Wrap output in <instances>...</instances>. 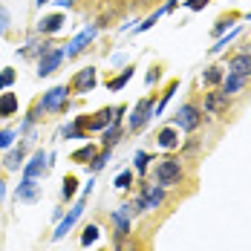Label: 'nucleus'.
I'll return each mask as SVG.
<instances>
[{
  "label": "nucleus",
  "mask_w": 251,
  "mask_h": 251,
  "mask_svg": "<svg viewBox=\"0 0 251 251\" xmlns=\"http://www.w3.org/2000/svg\"><path fill=\"white\" fill-rule=\"evenodd\" d=\"M153 182L159 188H171V185H179L182 182V165L176 159H162L156 168H153Z\"/></svg>",
  "instance_id": "f257e3e1"
},
{
  "label": "nucleus",
  "mask_w": 251,
  "mask_h": 251,
  "mask_svg": "<svg viewBox=\"0 0 251 251\" xmlns=\"http://www.w3.org/2000/svg\"><path fill=\"white\" fill-rule=\"evenodd\" d=\"M200 125H202V116H200V107L197 104H182L179 113L174 116V127L185 130V133H194Z\"/></svg>",
  "instance_id": "f03ea898"
},
{
  "label": "nucleus",
  "mask_w": 251,
  "mask_h": 251,
  "mask_svg": "<svg viewBox=\"0 0 251 251\" xmlns=\"http://www.w3.org/2000/svg\"><path fill=\"white\" fill-rule=\"evenodd\" d=\"M153 116V101L151 99H139V104L130 110V119H127V127L136 133V130H142V127L151 122Z\"/></svg>",
  "instance_id": "7ed1b4c3"
},
{
  "label": "nucleus",
  "mask_w": 251,
  "mask_h": 251,
  "mask_svg": "<svg viewBox=\"0 0 251 251\" xmlns=\"http://www.w3.org/2000/svg\"><path fill=\"white\" fill-rule=\"evenodd\" d=\"M67 101H70V87H52L50 93H44V99H41V110L58 113V110L67 107Z\"/></svg>",
  "instance_id": "20e7f679"
},
{
  "label": "nucleus",
  "mask_w": 251,
  "mask_h": 251,
  "mask_svg": "<svg viewBox=\"0 0 251 251\" xmlns=\"http://www.w3.org/2000/svg\"><path fill=\"white\" fill-rule=\"evenodd\" d=\"M64 55H67V50H47L44 55H41V64H38V75L41 78H47V75H52L58 67H61V61H64Z\"/></svg>",
  "instance_id": "39448f33"
},
{
  "label": "nucleus",
  "mask_w": 251,
  "mask_h": 251,
  "mask_svg": "<svg viewBox=\"0 0 251 251\" xmlns=\"http://www.w3.org/2000/svg\"><path fill=\"white\" fill-rule=\"evenodd\" d=\"M84 200H87V197H81V200H78L75 205H73V208H70V214H67V217H64V220L58 223L55 234H52V240H64V237L70 234V228H73V226L78 223V217H81V211H84Z\"/></svg>",
  "instance_id": "423d86ee"
},
{
  "label": "nucleus",
  "mask_w": 251,
  "mask_h": 251,
  "mask_svg": "<svg viewBox=\"0 0 251 251\" xmlns=\"http://www.w3.org/2000/svg\"><path fill=\"white\" fill-rule=\"evenodd\" d=\"M50 168V162H47V153L44 151H38L29 162H26V168H24V179H41L44 176V171Z\"/></svg>",
  "instance_id": "0eeeda50"
},
{
  "label": "nucleus",
  "mask_w": 251,
  "mask_h": 251,
  "mask_svg": "<svg viewBox=\"0 0 251 251\" xmlns=\"http://www.w3.org/2000/svg\"><path fill=\"white\" fill-rule=\"evenodd\" d=\"M96 81H99L96 67H84V70H78V75L73 78V90H75V93H90V90L96 87Z\"/></svg>",
  "instance_id": "6e6552de"
},
{
  "label": "nucleus",
  "mask_w": 251,
  "mask_h": 251,
  "mask_svg": "<svg viewBox=\"0 0 251 251\" xmlns=\"http://www.w3.org/2000/svg\"><path fill=\"white\" fill-rule=\"evenodd\" d=\"M205 113H211V116L228 113V96L223 90L220 93H205Z\"/></svg>",
  "instance_id": "1a4fd4ad"
},
{
  "label": "nucleus",
  "mask_w": 251,
  "mask_h": 251,
  "mask_svg": "<svg viewBox=\"0 0 251 251\" xmlns=\"http://www.w3.org/2000/svg\"><path fill=\"white\" fill-rule=\"evenodd\" d=\"M96 32H99V26H90V29H84L81 35H75V41L67 47V58H75V55H81V52H84V47L96 38Z\"/></svg>",
  "instance_id": "9d476101"
},
{
  "label": "nucleus",
  "mask_w": 251,
  "mask_h": 251,
  "mask_svg": "<svg viewBox=\"0 0 251 251\" xmlns=\"http://www.w3.org/2000/svg\"><path fill=\"white\" fill-rule=\"evenodd\" d=\"M228 73H237V75L251 78V52H240L228 61Z\"/></svg>",
  "instance_id": "9b49d317"
},
{
  "label": "nucleus",
  "mask_w": 251,
  "mask_h": 251,
  "mask_svg": "<svg viewBox=\"0 0 251 251\" xmlns=\"http://www.w3.org/2000/svg\"><path fill=\"white\" fill-rule=\"evenodd\" d=\"M142 200L148 205V211H151V208H159V205L165 202V188H159V185H145V188H142Z\"/></svg>",
  "instance_id": "f8f14e48"
},
{
  "label": "nucleus",
  "mask_w": 251,
  "mask_h": 251,
  "mask_svg": "<svg viewBox=\"0 0 251 251\" xmlns=\"http://www.w3.org/2000/svg\"><path fill=\"white\" fill-rule=\"evenodd\" d=\"M246 81H249L246 75H237V73H226V78H223V93H226L228 99H231V96H237V93H240V90L246 87Z\"/></svg>",
  "instance_id": "ddd939ff"
},
{
  "label": "nucleus",
  "mask_w": 251,
  "mask_h": 251,
  "mask_svg": "<svg viewBox=\"0 0 251 251\" xmlns=\"http://www.w3.org/2000/svg\"><path fill=\"white\" fill-rule=\"evenodd\" d=\"M122 113H125V107H116V110H110V107H107V110H101L99 116L90 122V127H93V130H101V127H107L110 122H116Z\"/></svg>",
  "instance_id": "4468645a"
},
{
  "label": "nucleus",
  "mask_w": 251,
  "mask_h": 251,
  "mask_svg": "<svg viewBox=\"0 0 251 251\" xmlns=\"http://www.w3.org/2000/svg\"><path fill=\"white\" fill-rule=\"evenodd\" d=\"M61 26H64V15H47V18L38 21V32L41 35H55Z\"/></svg>",
  "instance_id": "2eb2a0df"
},
{
  "label": "nucleus",
  "mask_w": 251,
  "mask_h": 251,
  "mask_svg": "<svg viewBox=\"0 0 251 251\" xmlns=\"http://www.w3.org/2000/svg\"><path fill=\"white\" fill-rule=\"evenodd\" d=\"M113 226H116V237H125L130 231V205H125L122 211L113 214Z\"/></svg>",
  "instance_id": "dca6fc26"
},
{
  "label": "nucleus",
  "mask_w": 251,
  "mask_h": 251,
  "mask_svg": "<svg viewBox=\"0 0 251 251\" xmlns=\"http://www.w3.org/2000/svg\"><path fill=\"white\" fill-rule=\"evenodd\" d=\"M156 142H159V148H165V151H174L176 145H179V136H176L174 127H165V130H159Z\"/></svg>",
  "instance_id": "f3484780"
},
{
  "label": "nucleus",
  "mask_w": 251,
  "mask_h": 251,
  "mask_svg": "<svg viewBox=\"0 0 251 251\" xmlns=\"http://www.w3.org/2000/svg\"><path fill=\"white\" fill-rule=\"evenodd\" d=\"M35 197H38V179H24L21 188H18V200L32 202Z\"/></svg>",
  "instance_id": "a211bd4d"
},
{
  "label": "nucleus",
  "mask_w": 251,
  "mask_h": 251,
  "mask_svg": "<svg viewBox=\"0 0 251 251\" xmlns=\"http://www.w3.org/2000/svg\"><path fill=\"white\" fill-rule=\"evenodd\" d=\"M18 113V99H15V93H3L0 96V119L3 116H15Z\"/></svg>",
  "instance_id": "6ab92c4d"
},
{
  "label": "nucleus",
  "mask_w": 251,
  "mask_h": 251,
  "mask_svg": "<svg viewBox=\"0 0 251 251\" xmlns=\"http://www.w3.org/2000/svg\"><path fill=\"white\" fill-rule=\"evenodd\" d=\"M223 78H226V73H223L220 67H208V70L202 73V84H205V87H217V84H223Z\"/></svg>",
  "instance_id": "aec40b11"
},
{
  "label": "nucleus",
  "mask_w": 251,
  "mask_h": 251,
  "mask_svg": "<svg viewBox=\"0 0 251 251\" xmlns=\"http://www.w3.org/2000/svg\"><path fill=\"white\" fill-rule=\"evenodd\" d=\"M21 162H24V148H15V151L6 156V162H3V165H6V171H18V168H21Z\"/></svg>",
  "instance_id": "412c9836"
},
{
  "label": "nucleus",
  "mask_w": 251,
  "mask_h": 251,
  "mask_svg": "<svg viewBox=\"0 0 251 251\" xmlns=\"http://www.w3.org/2000/svg\"><path fill=\"white\" fill-rule=\"evenodd\" d=\"M116 251H139V243L133 237H116Z\"/></svg>",
  "instance_id": "4be33fe9"
},
{
  "label": "nucleus",
  "mask_w": 251,
  "mask_h": 251,
  "mask_svg": "<svg viewBox=\"0 0 251 251\" xmlns=\"http://www.w3.org/2000/svg\"><path fill=\"white\" fill-rule=\"evenodd\" d=\"M116 122H119V119H116ZM116 122H113V127L104 133V148H113V145L122 139V130H119V125H116Z\"/></svg>",
  "instance_id": "5701e85b"
},
{
  "label": "nucleus",
  "mask_w": 251,
  "mask_h": 251,
  "mask_svg": "<svg viewBox=\"0 0 251 251\" xmlns=\"http://www.w3.org/2000/svg\"><path fill=\"white\" fill-rule=\"evenodd\" d=\"M87 159H90V162H96V148H93V145L73 153V162H87Z\"/></svg>",
  "instance_id": "b1692460"
},
{
  "label": "nucleus",
  "mask_w": 251,
  "mask_h": 251,
  "mask_svg": "<svg viewBox=\"0 0 251 251\" xmlns=\"http://www.w3.org/2000/svg\"><path fill=\"white\" fill-rule=\"evenodd\" d=\"M130 75H133V70H125V73H122L119 78H113V81H110V93H119V90L125 87L127 81H130Z\"/></svg>",
  "instance_id": "393cba45"
},
{
  "label": "nucleus",
  "mask_w": 251,
  "mask_h": 251,
  "mask_svg": "<svg viewBox=\"0 0 251 251\" xmlns=\"http://www.w3.org/2000/svg\"><path fill=\"white\" fill-rule=\"evenodd\" d=\"M96 240H99V228L87 226V228H84V234H81V243H84V246H90V243H96Z\"/></svg>",
  "instance_id": "a878e982"
},
{
  "label": "nucleus",
  "mask_w": 251,
  "mask_h": 251,
  "mask_svg": "<svg viewBox=\"0 0 251 251\" xmlns=\"http://www.w3.org/2000/svg\"><path fill=\"white\" fill-rule=\"evenodd\" d=\"M237 35H240V29H234V32H228V35L223 38V41H220V44H217V47H211V52H214V55H217V52H223V50L228 47V44H231V41L237 38Z\"/></svg>",
  "instance_id": "bb28decb"
},
{
  "label": "nucleus",
  "mask_w": 251,
  "mask_h": 251,
  "mask_svg": "<svg viewBox=\"0 0 251 251\" xmlns=\"http://www.w3.org/2000/svg\"><path fill=\"white\" fill-rule=\"evenodd\" d=\"M64 136H67V139H84V136H81V122H73L70 127H64Z\"/></svg>",
  "instance_id": "cd10ccee"
},
{
  "label": "nucleus",
  "mask_w": 251,
  "mask_h": 251,
  "mask_svg": "<svg viewBox=\"0 0 251 251\" xmlns=\"http://www.w3.org/2000/svg\"><path fill=\"white\" fill-rule=\"evenodd\" d=\"M15 84V70H3L0 73V90H6V87H12Z\"/></svg>",
  "instance_id": "c85d7f7f"
},
{
  "label": "nucleus",
  "mask_w": 251,
  "mask_h": 251,
  "mask_svg": "<svg viewBox=\"0 0 251 251\" xmlns=\"http://www.w3.org/2000/svg\"><path fill=\"white\" fill-rule=\"evenodd\" d=\"M130 182H133V174H130V171H125V174L116 176V188H122V191H125V188H130Z\"/></svg>",
  "instance_id": "c756f323"
},
{
  "label": "nucleus",
  "mask_w": 251,
  "mask_h": 251,
  "mask_svg": "<svg viewBox=\"0 0 251 251\" xmlns=\"http://www.w3.org/2000/svg\"><path fill=\"white\" fill-rule=\"evenodd\" d=\"M61 194H64V200H70V197L75 194V179H73V176L64 179V191H61Z\"/></svg>",
  "instance_id": "7c9ffc66"
},
{
  "label": "nucleus",
  "mask_w": 251,
  "mask_h": 251,
  "mask_svg": "<svg viewBox=\"0 0 251 251\" xmlns=\"http://www.w3.org/2000/svg\"><path fill=\"white\" fill-rule=\"evenodd\" d=\"M15 136H18L15 130H3V133H0V151H3V148H9V145L15 142Z\"/></svg>",
  "instance_id": "2f4dec72"
},
{
  "label": "nucleus",
  "mask_w": 251,
  "mask_h": 251,
  "mask_svg": "<svg viewBox=\"0 0 251 251\" xmlns=\"http://www.w3.org/2000/svg\"><path fill=\"white\" fill-rule=\"evenodd\" d=\"M107 159H110V148H104L101 156H96V162H93V171H101L104 165H107Z\"/></svg>",
  "instance_id": "473e14b6"
},
{
  "label": "nucleus",
  "mask_w": 251,
  "mask_h": 251,
  "mask_svg": "<svg viewBox=\"0 0 251 251\" xmlns=\"http://www.w3.org/2000/svg\"><path fill=\"white\" fill-rule=\"evenodd\" d=\"M6 29H9V15H6V9L0 6V35H6Z\"/></svg>",
  "instance_id": "72a5a7b5"
},
{
  "label": "nucleus",
  "mask_w": 251,
  "mask_h": 251,
  "mask_svg": "<svg viewBox=\"0 0 251 251\" xmlns=\"http://www.w3.org/2000/svg\"><path fill=\"white\" fill-rule=\"evenodd\" d=\"M136 168H139V171H145V168H148V153H136Z\"/></svg>",
  "instance_id": "f704fd0d"
},
{
  "label": "nucleus",
  "mask_w": 251,
  "mask_h": 251,
  "mask_svg": "<svg viewBox=\"0 0 251 251\" xmlns=\"http://www.w3.org/2000/svg\"><path fill=\"white\" fill-rule=\"evenodd\" d=\"M202 6H208V0H188V9L191 12H200Z\"/></svg>",
  "instance_id": "c9c22d12"
},
{
  "label": "nucleus",
  "mask_w": 251,
  "mask_h": 251,
  "mask_svg": "<svg viewBox=\"0 0 251 251\" xmlns=\"http://www.w3.org/2000/svg\"><path fill=\"white\" fill-rule=\"evenodd\" d=\"M3 194H6V188H3V182H0V200H3Z\"/></svg>",
  "instance_id": "e433bc0d"
},
{
  "label": "nucleus",
  "mask_w": 251,
  "mask_h": 251,
  "mask_svg": "<svg viewBox=\"0 0 251 251\" xmlns=\"http://www.w3.org/2000/svg\"><path fill=\"white\" fill-rule=\"evenodd\" d=\"M35 3H38V6H44V3H50V0H35Z\"/></svg>",
  "instance_id": "4c0bfd02"
}]
</instances>
